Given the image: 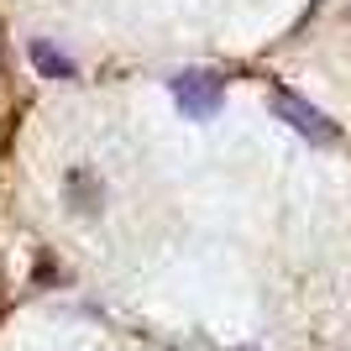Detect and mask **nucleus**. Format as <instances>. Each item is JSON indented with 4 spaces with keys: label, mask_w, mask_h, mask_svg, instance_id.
Instances as JSON below:
<instances>
[{
    "label": "nucleus",
    "mask_w": 351,
    "mask_h": 351,
    "mask_svg": "<svg viewBox=\"0 0 351 351\" xmlns=\"http://www.w3.org/2000/svg\"><path fill=\"white\" fill-rule=\"evenodd\" d=\"M267 105H273V116L283 121V126H293V132L304 136V142H315V147H336V121L325 116V110H315V105L299 95V89H289V84H273V95H267Z\"/></svg>",
    "instance_id": "nucleus-1"
},
{
    "label": "nucleus",
    "mask_w": 351,
    "mask_h": 351,
    "mask_svg": "<svg viewBox=\"0 0 351 351\" xmlns=\"http://www.w3.org/2000/svg\"><path fill=\"white\" fill-rule=\"evenodd\" d=\"M168 89H173V105L189 121H215L220 105H226V79L215 69H184V73H173Z\"/></svg>",
    "instance_id": "nucleus-2"
},
{
    "label": "nucleus",
    "mask_w": 351,
    "mask_h": 351,
    "mask_svg": "<svg viewBox=\"0 0 351 351\" xmlns=\"http://www.w3.org/2000/svg\"><path fill=\"white\" fill-rule=\"evenodd\" d=\"M63 199H69L79 215H95L100 199H105V189H100V178L89 173V168H69V178H63Z\"/></svg>",
    "instance_id": "nucleus-3"
},
{
    "label": "nucleus",
    "mask_w": 351,
    "mask_h": 351,
    "mask_svg": "<svg viewBox=\"0 0 351 351\" xmlns=\"http://www.w3.org/2000/svg\"><path fill=\"white\" fill-rule=\"evenodd\" d=\"M27 58H32V69L43 73V79H58V84H69L73 73H79V63H73L69 53H58V47L47 43V37H37V43L27 47Z\"/></svg>",
    "instance_id": "nucleus-4"
}]
</instances>
